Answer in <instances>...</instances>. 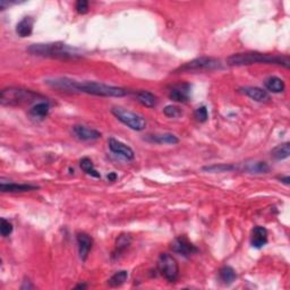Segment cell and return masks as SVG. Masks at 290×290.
<instances>
[{
    "label": "cell",
    "mask_w": 290,
    "mask_h": 290,
    "mask_svg": "<svg viewBox=\"0 0 290 290\" xmlns=\"http://www.w3.org/2000/svg\"><path fill=\"white\" fill-rule=\"evenodd\" d=\"M75 9L78 14L84 15V14L89 12V2L86 0H78L75 5Z\"/></svg>",
    "instance_id": "obj_31"
},
{
    "label": "cell",
    "mask_w": 290,
    "mask_h": 290,
    "mask_svg": "<svg viewBox=\"0 0 290 290\" xmlns=\"http://www.w3.org/2000/svg\"><path fill=\"white\" fill-rule=\"evenodd\" d=\"M76 239H77L79 257H81L82 261H86V258H88L90 254V251L92 250L93 238L86 233H78L76 235Z\"/></svg>",
    "instance_id": "obj_11"
},
{
    "label": "cell",
    "mask_w": 290,
    "mask_h": 290,
    "mask_svg": "<svg viewBox=\"0 0 290 290\" xmlns=\"http://www.w3.org/2000/svg\"><path fill=\"white\" fill-rule=\"evenodd\" d=\"M33 25H34V19L32 17L30 16L24 17V18L16 25V33L18 34L20 37L30 36L33 32Z\"/></svg>",
    "instance_id": "obj_18"
},
{
    "label": "cell",
    "mask_w": 290,
    "mask_h": 290,
    "mask_svg": "<svg viewBox=\"0 0 290 290\" xmlns=\"http://www.w3.org/2000/svg\"><path fill=\"white\" fill-rule=\"evenodd\" d=\"M46 83L51 88L60 90V91L86 93V94L106 96V98H122L129 94L128 90L118 88V86L107 85L98 82H77L67 77L47 79Z\"/></svg>",
    "instance_id": "obj_1"
},
{
    "label": "cell",
    "mask_w": 290,
    "mask_h": 290,
    "mask_svg": "<svg viewBox=\"0 0 290 290\" xmlns=\"http://www.w3.org/2000/svg\"><path fill=\"white\" fill-rule=\"evenodd\" d=\"M280 181L286 185L290 184V177H289V176H286V177H280Z\"/></svg>",
    "instance_id": "obj_33"
},
{
    "label": "cell",
    "mask_w": 290,
    "mask_h": 290,
    "mask_svg": "<svg viewBox=\"0 0 290 290\" xmlns=\"http://www.w3.org/2000/svg\"><path fill=\"white\" fill-rule=\"evenodd\" d=\"M163 113L169 118H178L182 115V111L177 106H167L163 109Z\"/></svg>",
    "instance_id": "obj_28"
},
{
    "label": "cell",
    "mask_w": 290,
    "mask_h": 290,
    "mask_svg": "<svg viewBox=\"0 0 290 290\" xmlns=\"http://www.w3.org/2000/svg\"><path fill=\"white\" fill-rule=\"evenodd\" d=\"M130 244H132V237H130L129 235H120V236L117 238L116 248L112 253V257H118L120 254H123L124 252L129 247Z\"/></svg>",
    "instance_id": "obj_20"
},
{
    "label": "cell",
    "mask_w": 290,
    "mask_h": 290,
    "mask_svg": "<svg viewBox=\"0 0 290 290\" xmlns=\"http://www.w3.org/2000/svg\"><path fill=\"white\" fill-rule=\"evenodd\" d=\"M191 90L192 86L188 83H181L174 86L169 93V98L175 102H186L189 100L191 96Z\"/></svg>",
    "instance_id": "obj_10"
},
{
    "label": "cell",
    "mask_w": 290,
    "mask_h": 290,
    "mask_svg": "<svg viewBox=\"0 0 290 290\" xmlns=\"http://www.w3.org/2000/svg\"><path fill=\"white\" fill-rule=\"evenodd\" d=\"M27 51L33 56L54 58V59L61 60H75L83 57L81 50L63 42L36 43L27 48Z\"/></svg>",
    "instance_id": "obj_2"
},
{
    "label": "cell",
    "mask_w": 290,
    "mask_h": 290,
    "mask_svg": "<svg viewBox=\"0 0 290 290\" xmlns=\"http://www.w3.org/2000/svg\"><path fill=\"white\" fill-rule=\"evenodd\" d=\"M117 179V175L115 174V172H110V174L108 175V181H115Z\"/></svg>",
    "instance_id": "obj_32"
},
{
    "label": "cell",
    "mask_w": 290,
    "mask_h": 290,
    "mask_svg": "<svg viewBox=\"0 0 290 290\" xmlns=\"http://www.w3.org/2000/svg\"><path fill=\"white\" fill-rule=\"evenodd\" d=\"M50 110L49 103L46 101H40L36 102V105H34L30 110V115L33 116L34 118H40L42 119L44 117L48 116Z\"/></svg>",
    "instance_id": "obj_22"
},
{
    "label": "cell",
    "mask_w": 290,
    "mask_h": 290,
    "mask_svg": "<svg viewBox=\"0 0 290 290\" xmlns=\"http://www.w3.org/2000/svg\"><path fill=\"white\" fill-rule=\"evenodd\" d=\"M194 117L199 123H205L209 119V111L205 106H202L194 111Z\"/></svg>",
    "instance_id": "obj_29"
},
{
    "label": "cell",
    "mask_w": 290,
    "mask_h": 290,
    "mask_svg": "<svg viewBox=\"0 0 290 290\" xmlns=\"http://www.w3.org/2000/svg\"><path fill=\"white\" fill-rule=\"evenodd\" d=\"M39 187L36 185L31 184H15V182H6L1 181L0 184V191L2 193H24V192H31L36 191Z\"/></svg>",
    "instance_id": "obj_15"
},
{
    "label": "cell",
    "mask_w": 290,
    "mask_h": 290,
    "mask_svg": "<svg viewBox=\"0 0 290 290\" xmlns=\"http://www.w3.org/2000/svg\"><path fill=\"white\" fill-rule=\"evenodd\" d=\"M72 132L75 136L81 141H96L101 139V133L99 130L89 128V127L83 125H75L72 127Z\"/></svg>",
    "instance_id": "obj_12"
},
{
    "label": "cell",
    "mask_w": 290,
    "mask_h": 290,
    "mask_svg": "<svg viewBox=\"0 0 290 290\" xmlns=\"http://www.w3.org/2000/svg\"><path fill=\"white\" fill-rule=\"evenodd\" d=\"M137 101L147 108H153L157 105V96L148 91H139L135 93Z\"/></svg>",
    "instance_id": "obj_21"
},
{
    "label": "cell",
    "mask_w": 290,
    "mask_h": 290,
    "mask_svg": "<svg viewBox=\"0 0 290 290\" xmlns=\"http://www.w3.org/2000/svg\"><path fill=\"white\" fill-rule=\"evenodd\" d=\"M37 100H44V96L32 91V90L16 88V86L3 89L0 93V102L2 106L7 107L31 105V103L36 102Z\"/></svg>",
    "instance_id": "obj_4"
},
{
    "label": "cell",
    "mask_w": 290,
    "mask_h": 290,
    "mask_svg": "<svg viewBox=\"0 0 290 290\" xmlns=\"http://www.w3.org/2000/svg\"><path fill=\"white\" fill-rule=\"evenodd\" d=\"M240 91L246 94L248 98L256 102H267L270 100V95L267 91H264L263 89L256 88V86H247V88L240 89Z\"/></svg>",
    "instance_id": "obj_14"
},
{
    "label": "cell",
    "mask_w": 290,
    "mask_h": 290,
    "mask_svg": "<svg viewBox=\"0 0 290 290\" xmlns=\"http://www.w3.org/2000/svg\"><path fill=\"white\" fill-rule=\"evenodd\" d=\"M108 145L110 151H111L112 153L119 155V157L126 159V160H134V158H135V153H134L133 148L129 147L128 145L120 142L118 140L112 139L111 137V139H109L108 141Z\"/></svg>",
    "instance_id": "obj_9"
},
{
    "label": "cell",
    "mask_w": 290,
    "mask_h": 290,
    "mask_svg": "<svg viewBox=\"0 0 290 290\" xmlns=\"http://www.w3.org/2000/svg\"><path fill=\"white\" fill-rule=\"evenodd\" d=\"M171 250L172 252L184 257H189L199 252V248L194 244H192L185 236H179L176 238L171 244Z\"/></svg>",
    "instance_id": "obj_8"
},
{
    "label": "cell",
    "mask_w": 290,
    "mask_h": 290,
    "mask_svg": "<svg viewBox=\"0 0 290 290\" xmlns=\"http://www.w3.org/2000/svg\"><path fill=\"white\" fill-rule=\"evenodd\" d=\"M237 167L234 164H226V163H220V164H212V165H206V167H203V171L208 172H228V171H234L236 170Z\"/></svg>",
    "instance_id": "obj_27"
},
{
    "label": "cell",
    "mask_w": 290,
    "mask_h": 290,
    "mask_svg": "<svg viewBox=\"0 0 290 290\" xmlns=\"http://www.w3.org/2000/svg\"><path fill=\"white\" fill-rule=\"evenodd\" d=\"M222 68V63L220 59L213 57H199L195 58L188 63L182 65L175 70V74H181V72H212Z\"/></svg>",
    "instance_id": "obj_5"
},
{
    "label": "cell",
    "mask_w": 290,
    "mask_h": 290,
    "mask_svg": "<svg viewBox=\"0 0 290 290\" xmlns=\"http://www.w3.org/2000/svg\"><path fill=\"white\" fill-rule=\"evenodd\" d=\"M272 158L275 159V160H285V159L289 158L290 155V143L286 142L284 144L279 145V146L274 147L271 152Z\"/></svg>",
    "instance_id": "obj_24"
},
{
    "label": "cell",
    "mask_w": 290,
    "mask_h": 290,
    "mask_svg": "<svg viewBox=\"0 0 290 290\" xmlns=\"http://www.w3.org/2000/svg\"><path fill=\"white\" fill-rule=\"evenodd\" d=\"M127 278H128V272L127 271L122 270V271L116 272V273L113 274L111 278H109V280H108L109 287H111V288L120 287V286L125 284Z\"/></svg>",
    "instance_id": "obj_25"
},
{
    "label": "cell",
    "mask_w": 290,
    "mask_h": 290,
    "mask_svg": "<svg viewBox=\"0 0 290 290\" xmlns=\"http://www.w3.org/2000/svg\"><path fill=\"white\" fill-rule=\"evenodd\" d=\"M219 278L224 285H231L237 278L236 271H235L231 267H228V265H226V267L220 269Z\"/></svg>",
    "instance_id": "obj_23"
},
{
    "label": "cell",
    "mask_w": 290,
    "mask_h": 290,
    "mask_svg": "<svg viewBox=\"0 0 290 290\" xmlns=\"http://www.w3.org/2000/svg\"><path fill=\"white\" fill-rule=\"evenodd\" d=\"M79 165H81L83 171L86 172V174L90 175V176H92V177H94V178L101 177L100 172L96 171V169L94 168V163H93L91 159L83 158L82 160L79 161Z\"/></svg>",
    "instance_id": "obj_26"
},
{
    "label": "cell",
    "mask_w": 290,
    "mask_h": 290,
    "mask_svg": "<svg viewBox=\"0 0 290 290\" xmlns=\"http://www.w3.org/2000/svg\"><path fill=\"white\" fill-rule=\"evenodd\" d=\"M158 271L169 282H176L179 277V265L177 261L168 253H162L159 256Z\"/></svg>",
    "instance_id": "obj_7"
},
{
    "label": "cell",
    "mask_w": 290,
    "mask_h": 290,
    "mask_svg": "<svg viewBox=\"0 0 290 290\" xmlns=\"http://www.w3.org/2000/svg\"><path fill=\"white\" fill-rule=\"evenodd\" d=\"M264 85L265 89L272 93H281L286 89L285 82L280 77H277V76H271V77L265 79Z\"/></svg>",
    "instance_id": "obj_19"
},
{
    "label": "cell",
    "mask_w": 290,
    "mask_h": 290,
    "mask_svg": "<svg viewBox=\"0 0 290 290\" xmlns=\"http://www.w3.org/2000/svg\"><path fill=\"white\" fill-rule=\"evenodd\" d=\"M243 171L254 175H263L270 171V165L264 161H252L246 162L243 167Z\"/></svg>",
    "instance_id": "obj_17"
},
{
    "label": "cell",
    "mask_w": 290,
    "mask_h": 290,
    "mask_svg": "<svg viewBox=\"0 0 290 290\" xmlns=\"http://www.w3.org/2000/svg\"><path fill=\"white\" fill-rule=\"evenodd\" d=\"M85 287H86L85 285H78L77 287H76V288H85Z\"/></svg>",
    "instance_id": "obj_34"
},
{
    "label": "cell",
    "mask_w": 290,
    "mask_h": 290,
    "mask_svg": "<svg viewBox=\"0 0 290 290\" xmlns=\"http://www.w3.org/2000/svg\"><path fill=\"white\" fill-rule=\"evenodd\" d=\"M254 64H269V65H279L289 68V57L280 56V54H262L257 51H248V53H239L231 54L227 59V65L229 66H248Z\"/></svg>",
    "instance_id": "obj_3"
},
{
    "label": "cell",
    "mask_w": 290,
    "mask_h": 290,
    "mask_svg": "<svg viewBox=\"0 0 290 290\" xmlns=\"http://www.w3.org/2000/svg\"><path fill=\"white\" fill-rule=\"evenodd\" d=\"M111 113L120 123H123L124 125L130 129L136 130V132H141L146 127V120H145L143 116L124 109L122 107H113L111 109Z\"/></svg>",
    "instance_id": "obj_6"
},
{
    "label": "cell",
    "mask_w": 290,
    "mask_h": 290,
    "mask_svg": "<svg viewBox=\"0 0 290 290\" xmlns=\"http://www.w3.org/2000/svg\"><path fill=\"white\" fill-rule=\"evenodd\" d=\"M14 230V227L12 222H9L8 220L1 219V223H0V233H1L2 237H8L9 235H12Z\"/></svg>",
    "instance_id": "obj_30"
},
{
    "label": "cell",
    "mask_w": 290,
    "mask_h": 290,
    "mask_svg": "<svg viewBox=\"0 0 290 290\" xmlns=\"http://www.w3.org/2000/svg\"><path fill=\"white\" fill-rule=\"evenodd\" d=\"M268 240H269L268 230L262 226L254 227L253 231H252V236H251L252 246H253L254 248H257V250H260V248L264 247L265 245L268 244Z\"/></svg>",
    "instance_id": "obj_13"
},
{
    "label": "cell",
    "mask_w": 290,
    "mask_h": 290,
    "mask_svg": "<svg viewBox=\"0 0 290 290\" xmlns=\"http://www.w3.org/2000/svg\"><path fill=\"white\" fill-rule=\"evenodd\" d=\"M145 140L147 142L151 143H157V144H169V145H175L179 143V139L177 136H175L174 134L170 133H163V134H150V135H146Z\"/></svg>",
    "instance_id": "obj_16"
}]
</instances>
